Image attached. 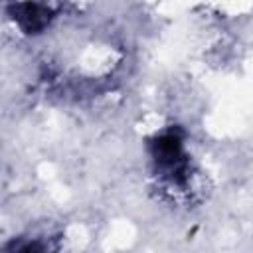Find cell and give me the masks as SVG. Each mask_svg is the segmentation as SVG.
I'll return each instance as SVG.
<instances>
[{
	"label": "cell",
	"mask_w": 253,
	"mask_h": 253,
	"mask_svg": "<svg viewBox=\"0 0 253 253\" xmlns=\"http://www.w3.org/2000/svg\"><path fill=\"white\" fill-rule=\"evenodd\" d=\"M12 18L26 34H38L49 24L51 10L47 6L28 0V2H18L12 6Z\"/></svg>",
	"instance_id": "cell-1"
}]
</instances>
